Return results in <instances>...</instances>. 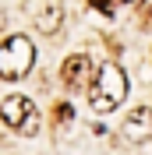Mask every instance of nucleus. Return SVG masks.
<instances>
[{"instance_id": "nucleus-1", "label": "nucleus", "mask_w": 152, "mask_h": 155, "mask_svg": "<svg viewBox=\"0 0 152 155\" xmlns=\"http://www.w3.org/2000/svg\"><path fill=\"white\" fill-rule=\"evenodd\" d=\"M124 95H127V74L117 67L113 60L110 64H99L95 78H92V88H88V106L95 113H113L124 102Z\"/></svg>"}, {"instance_id": "nucleus-2", "label": "nucleus", "mask_w": 152, "mask_h": 155, "mask_svg": "<svg viewBox=\"0 0 152 155\" xmlns=\"http://www.w3.org/2000/svg\"><path fill=\"white\" fill-rule=\"evenodd\" d=\"M36 64V46L29 35H11L0 42V78L4 81H21Z\"/></svg>"}, {"instance_id": "nucleus-3", "label": "nucleus", "mask_w": 152, "mask_h": 155, "mask_svg": "<svg viewBox=\"0 0 152 155\" xmlns=\"http://www.w3.org/2000/svg\"><path fill=\"white\" fill-rule=\"evenodd\" d=\"M0 120L7 127H14L18 134H36L39 130V113L32 106V99L25 95H7L0 102Z\"/></svg>"}, {"instance_id": "nucleus-4", "label": "nucleus", "mask_w": 152, "mask_h": 155, "mask_svg": "<svg viewBox=\"0 0 152 155\" xmlns=\"http://www.w3.org/2000/svg\"><path fill=\"white\" fill-rule=\"evenodd\" d=\"M92 78H95V64L88 53H71L60 67V81H64L71 92H81V88H92Z\"/></svg>"}, {"instance_id": "nucleus-5", "label": "nucleus", "mask_w": 152, "mask_h": 155, "mask_svg": "<svg viewBox=\"0 0 152 155\" xmlns=\"http://www.w3.org/2000/svg\"><path fill=\"white\" fill-rule=\"evenodd\" d=\"M124 134L131 137V141H145V137L152 134V109H149V106L131 109L127 120H124Z\"/></svg>"}, {"instance_id": "nucleus-6", "label": "nucleus", "mask_w": 152, "mask_h": 155, "mask_svg": "<svg viewBox=\"0 0 152 155\" xmlns=\"http://www.w3.org/2000/svg\"><path fill=\"white\" fill-rule=\"evenodd\" d=\"M60 21H64V7H60V0L46 4V11L39 14V28L46 32V35H57V32H60Z\"/></svg>"}, {"instance_id": "nucleus-7", "label": "nucleus", "mask_w": 152, "mask_h": 155, "mask_svg": "<svg viewBox=\"0 0 152 155\" xmlns=\"http://www.w3.org/2000/svg\"><path fill=\"white\" fill-rule=\"evenodd\" d=\"M71 116H74L71 102H57V106H53V124H57V127H64L67 120H71Z\"/></svg>"}, {"instance_id": "nucleus-8", "label": "nucleus", "mask_w": 152, "mask_h": 155, "mask_svg": "<svg viewBox=\"0 0 152 155\" xmlns=\"http://www.w3.org/2000/svg\"><path fill=\"white\" fill-rule=\"evenodd\" d=\"M88 4H92V7H99L103 14H113V11H117V0H88Z\"/></svg>"}, {"instance_id": "nucleus-9", "label": "nucleus", "mask_w": 152, "mask_h": 155, "mask_svg": "<svg viewBox=\"0 0 152 155\" xmlns=\"http://www.w3.org/2000/svg\"><path fill=\"white\" fill-rule=\"evenodd\" d=\"M117 4H131V7H138V4H142V0H117Z\"/></svg>"}]
</instances>
